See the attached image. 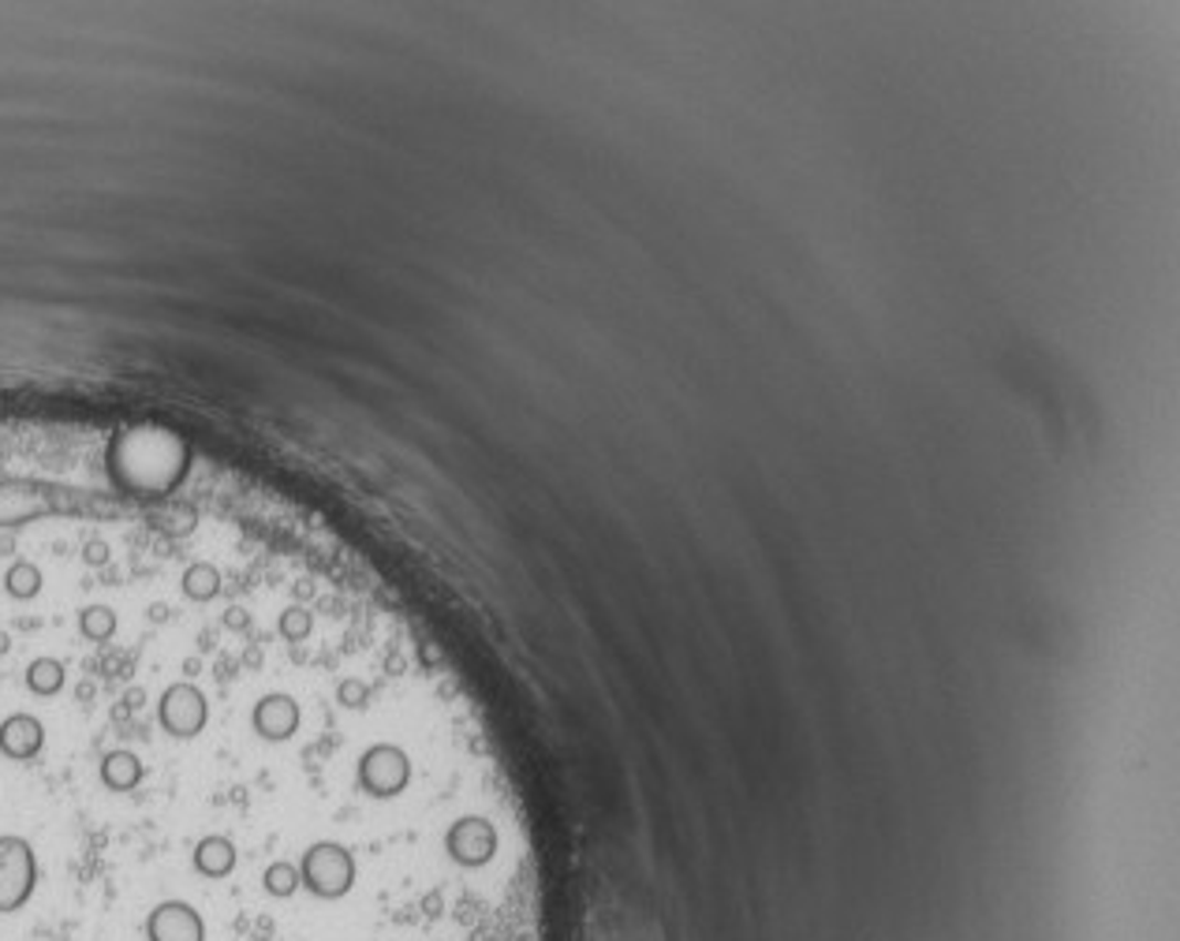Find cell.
Returning a JSON list of instances; mask_svg holds the SVG:
<instances>
[{
    "instance_id": "ac0fdd59",
    "label": "cell",
    "mask_w": 1180,
    "mask_h": 941,
    "mask_svg": "<svg viewBox=\"0 0 1180 941\" xmlns=\"http://www.w3.org/2000/svg\"><path fill=\"white\" fill-rule=\"evenodd\" d=\"M224 624H229V627H243V624H247V616H243V610H229Z\"/></svg>"
},
{
    "instance_id": "8fae6325",
    "label": "cell",
    "mask_w": 1180,
    "mask_h": 941,
    "mask_svg": "<svg viewBox=\"0 0 1180 941\" xmlns=\"http://www.w3.org/2000/svg\"><path fill=\"white\" fill-rule=\"evenodd\" d=\"M42 572H38V564L31 561H15L12 568L4 572V591L15 598V602H31V598L42 594Z\"/></svg>"
},
{
    "instance_id": "4fadbf2b",
    "label": "cell",
    "mask_w": 1180,
    "mask_h": 941,
    "mask_svg": "<svg viewBox=\"0 0 1180 941\" xmlns=\"http://www.w3.org/2000/svg\"><path fill=\"white\" fill-rule=\"evenodd\" d=\"M27 688H31L34 695H42V699L56 695L64 688V665L56 658H34L31 665H27Z\"/></svg>"
},
{
    "instance_id": "d6986e66",
    "label": "cell",
    "mask_w": 1180,
    "mask_h": 941,
    "mask_svg": "<svg viewBox=\"0 0 1180 941\" xmlns=\"http://www.w3.org/2000/svg\"><path fill=\"white\" fill-rule=\"evenodd\" d=\"M4 651H8V635L0 632V654H4Z\"/></svg>"
},
{
    "instance_id": "8992f818",
    "label": "cell",
    "mask_w": 1180,
    "mask_h": 941,
    "mask_svg": "<svg viewBox=\"0 0 1180 941\" xmlns=\"http://www.w3.org/2000/svg\"><path fill=\"white\" fill-rule=\"evenodd\" d=\"M146 941H206V919L187 900H161L146 919Z\"/></svg>"
},
{
    "instance_id": "2e32d148",
    "label": "cell",
    "mask_w": 1180,
    "mask_h": 941,
    "mask_svg": "<svg viewBox=\"0 0 1180 941\" xmlns=\"http://www.w3.org/2000/svg\"><path fill=\"white\" fill-rule=\"evenodd\" d=\"M310 627H314V616H310L307 610H303V605H292V610H284V613H281V621H277V632H281L288 643L307 639V635H310Z\"/></svg>"
},
{
    "instance_id": "5bb4252c",
    "label": "cell",
    "mask_w": 1180,
    "mask_h": 941,
    "mask_svg": "<svg viewBox=\"0 0 1180 941\" xmlns=\"http://www.w3.org/2000/svg\"><path fill=\"white\" fill-rule=\"evenodd\" d=\"M221 591V572L213 564H191L183 572V594L191 598V602H210V598H218Z\"/></svg>"
},
{
    "instance_id": "9c48e42d",
    "label": "cell",
    "mask_w": 1180,
    "mask_h": 941,
    "mask_svg": "<svg viewBox=\"0 0 1180 941\" xmlns=\"http://www.w3.org/2000/svg\"><path fill=\"white\" fill-rule=\"evenodd\" d=\"M191 863L202 878H229L235 870V848L229 837H202L194 845Z\"/></svg>"
},
{
    "instance_id": "52a82bcc",
    "label": "cell",
    "mask_w": 1180,
    "mask_h": 941,
    "mask_svg": "<svg viewBox=\"0 0 1180 941\" xmlns=\"http://www.w3.org/2000/svg\"><path fill=\"white\" fill-rule=\"evenodd\" d=\"M299 721H303V710L299 702L292 699V695H265V699H259V706H254L251 713V725L254 732H259L262 740H292L295 732H299Z\"/></svg>"
},
{
    "instance_id": "277c9868",
    "label": "cell",
    "mask_w": 1180,
    "mask_h": 941,
    "mask_svg": "<svg viewBox=\"0 0 1180 941\" xmlns=\"http://www.w3.org/2000/svg\"><path fill=\"white\" fill-rule=\"evenodd\" d=\"M38 886V856L27 837L4 833L0 837V916H15L27 908Z\"/></svg>"
},
{
    "instance_id": "30bf717a",
    "label": "cell",
    "mask_w": 1180,
    "mask_h": 941,
    "mask_svg": "<svg viewBox=\"0 0 1180 941\" xmlns=\"http://www.w3.org/2000/svg\"><path fill=\"white\" fill-rule=\"evenodd\" d=\"M102 784L113 792H131L143 781V762L135 751H109L102 759Z\"/></svg>"
},
{
    "instance_id": "5b68a950",
    "label": "cell",
    "mask_w": 1180,
    "mask_h": 941,
    "mask_svg": "<svg viewBox=\"0 0 1180 941\" xmlns=\"http://www.w3.org/2000/svg\"><path fill=\"white\" fill-rule=\"evenodd\" d=\"M206 718H210V706H206V695L194 684H172L157 702V721L176 740L199 737L206 729Z\"/></svg>"
},
{
    "instance_id": "3957f363",
    "label": "cell",
    "mask_w": 1180,
    "mask_h": 941,
    "mask_svg": "<svg viewBox=\"0 0 1180 941\" xmlns=\"http://www.w3.org/2000/svg\"><path fill=\"white\" fill-rule=\"evenodd\" d=\"M72 508V497L56 486L34 483V478H4L0 483V527H23L42 516Z\"/></svg>"
},
{
    "instance_id": "6da1fadb",
    "label": "cell",
    "mask_w": 1180,
    "mask_h": 941,
    "mask_svg": "<svg viewBox=\"0 0 1180 941\" xmlns=\"http://www.w3.org/2000/svg\"><path fill=\"white\" fill-rule=\"evenodd\" d=\"M187 459L191 453L172 430L139 426L120 430L109 441L105 467H109V478L120 494L154 501V497H169L180 486V478L187 475Z\"/></svg>"
},
{
    "instance_id": "ba28073f",
    "label": "cell",
    "mask_w": 1180,
    "mask_h": 941,
    "mask_svg": "<svg viewBox=\"0 0 1180 941\" xmlns=\"http://www.w3.org/2000/svg\"><path fill=\"white\" fill-rule=\"evenodd\" d=\"M45 748V725L34 713H12L0 721V754L12 762H31Z\"/></svg>"
},
{
    "instance_id": "9a60e30c",
    "label": "cell",
    "mask_w": 1180,
    "mask_h": 941,
    "mask_svg": "<svg viewBox=\"0 0 1180 941\" xmlns=\"http://www.w3.org/2000/svg\"><path fill=\"white\" fill-rule=\"evenodd\" d=\"M78 632H83V639L91 643H105L116 635V613L109 610V605H86L83 613H78Z\"/></svg>"
},
{
    "instance_id": "7a4b0ae2",
    "label": "cell",
    "mask_w": 1180,
    "mask_h": 941,
    "mask_svg": "<svg viewBox=\"0 0 1180 941\" xmlns=\"http://www.w3.org/2000/svg\"><path fill=\"white\" fill-rule=\"evenodd\" d=\"M299 875H303V889H307L310 897L337 905V900L356 894L359 859H356V852L348 845H340V840H314L299 859Z\"/></svg>"
},
{
    "instance_id": "7c38bea8",
    "label": "cell",
    "mask_w": 1180,
    "mask_h": 941,
    "mask_svg": "<svg viewBox=\"0 0 1180 941\" xmlns=\"http://www.w3.org/2000/svg\"><path fill=\"white\" fill-rule=\"evenodd\" d=\"M262 881H265V894L277 897V900H292V897L303 889L299 867H295V863H288V859L270 863V867H265V878H262Z\"/></svg>"
},
{
    "instance_id": "e0dca14e",
    "label": "cell",
    "mask_w": 1180,
    "mask_h": 941,
    "mask_svg": "<svg viewBox=\"0 0 1180 941\" xmlns=\"http://www.w3.org/2000/svg\"><path fill=\"white\" fill-rule=\"evenodd\" d=\"M83 561L86 564H105V561H109V546H105V542H86Z\"/></svg>"
}]
</instances>
